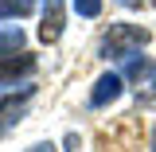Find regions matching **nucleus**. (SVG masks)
<instances>
[{
	"instance_id": "7ed1b4c3",
	"label": "nucleus",
	"mask_w": 156,
	"mask_h": 152,
	"mask_svg": "<svg viewBox=\"0 0 156 152\" xmlns=\"http://www.w3.org/2000/svg\"><path fill=\"white\" fill-rule=\"evenodd\" d=\"M121 94H125V78H121V70H105V74L94 82V90H90V105H94V109L113 105Z\"/></svg>"
},
{
	"instance_id": "ddd939ff",
	"label": "nucleus",
	"mask_w": 156,
	"mask_h": 152,
	"mask_svg": "<svg viewBox=\"0 0 156 152\" xmlns=\"http://www.w3.org/2000/svg\"><path fill=\"white\" fill-rule=\"evenodd\" d=\"M152 4H156V0H152Z\"/></svg>"
},
{
	"instance_id": "6e6552de",
	"label": "nucleus",
	"mask_w": 156,
	"mask_h": 152,
	"mask_svg": "<svg viewBox=\"0 0 156 152\" xmlns=\"http://www.w3.org/2000/svg\"><path fill=\"white\" fill-rule=\"evenodd\" d=\"M35 12V0H0V19L8 16H31Z\"/></svg>"
},
{
	"instance_id": "20e7f679",
	"label": "nucleus",
	"mask_w": 156,
	"mask_h": 152,
	"mask_svg": "<svg viewBox=\"0 0 156 152\" xmlns=\"http://www.w3.org/2000/svg\"><path fill=\"white\" fill-rule=\"evenodd\" d=\"M66 0H43V23H39V39L43 43H58V35H62V19H66Z\"/></svg>"
},
{
	"instance_id": "9b49d317",
	"label": "nucleus",
	"mask_w": 156,
	"mask_h": 152,
	"mask_svg": "<svg viewBox=\"0 0 156 152\" xmlns=\"http://www.w3.org/2000/svg\"><path fill=\"white\" fill-rule=\"evenodd\" d=\"M117 4H121V8H140L144 0H117Z\"/></svg>"
},
{
	"instance_id": "423d86ee",
	"label": "nucleus",
	"mask_w": 156,
	"mask_h": 152,
	"mask_svg": "<svg viewBox=\"0 0 156 152\" xmlns=\"http://www.w3.org/2000/svg\"><path fill=\"white\" fill-rule=\"evenodd\" d=\"M31 94H35V86H23L20 97H8V101L0 105V133H4V129H12V125H20L23 105H27V97H31Z\"/></svg>"
},
{
	"instance_id": "0eeeda50",
	"label": "nucleus",
	"mask_w": 156,
	"mask_h": 152,
	"mask_svg": "<svg viewBox=\"0 0 156 152\" xmlns=\"http://www.w3.org/2000/svg\"><path fill=\"white\" fill-rule=\"evenodd\" d=\"M23 51V31L20 27H0V58Z\"/></svg>"
},
{
	"instance_id": "f8f14e48",
	"label": "nucleus",
	"mask_w": 156,
	"mask_h": 152,
	"mask_svg": "<svg viewBox=\"0 0 156 152\" xmlns=\"http://www.w3.org/2000/svg\"><path fill=\"white\" fill-rule=\"evenodd\" d=\"M152 152H156V129H152Z\"/></svg>"
},
{
	"instance_id": "f03ea898",
	"label": "nucleus",
	"mask_w": 156,
	"mask_h": 152,
	"mask_svg": "<svg viewBox=\"0 0 156 152\" xmlns=\"http://www.w3.org/2000/svg\"><path fill=\"white\" fill-rule=\"evenodd\" d=\"M121 78L133 82L136 97H156V62L148 55H133L121 62Z\"/></svg>"
},
{
	"instance_id": "39448f33",
	"label": "nucleus",
	"mask_w": 156,
	"mask_h": 152,
	"mask_svg": "<svg viewBox=\"0 0 156 152\" xmlns=\"http://www.w3.org/2000/svg\"><path fill=\"white\" fill-rule=\"evenodd\" d=\"M35 70V58L31 55H8V58H0V86H16V78H27Z\"/></svg>"
},
{
	"instance_id": "9d476101",
	"label": "nucleus",
	"mask_w": 156,
	"mask_h": 152,
	"mask_svg": "<svg viewBox=\"0 0 156 152\" xmlns=\"http://www.w3.org/2000/svg\"><path fill=\"white\" fill-rule=\"evenodd\" d=\"M27 152H55V144H47V140H43V144H31Z\"/></svg>"
},
{
	"instance_id": "f257e3e1",
	"label": "nucleus",
	"mask_w": 156,
	"mask_h": 152,
	"mask_svg": "<svg viewBox=\"0 0 156 152\" xmlns=\"http://www.w3.org/2000/svg\"><path fill=\"white\" fill-rule=\"evenodd\" d=\"M148 39H152V31L148 27H140V23H109V31L101 35V58L109 62H125V58L140 55L144 47H148Z\"/></svg>"
},
{
	"instance_id": "1a4fd4ad",
	"label": "nucleus",
	"mask_w": 156,
	"mask_h": 152,
	"mask_svg": "<svg viewBox=\"0 0 156 152\" xmlns=\"http://www.w3.org/2000/svg\"><path fill=\"white\" fill-rule=\"evenodd\" d=\"M74 12L86 16V19H94L98 12H101V0H74Z\"/></svg>"
}]
</instances>
